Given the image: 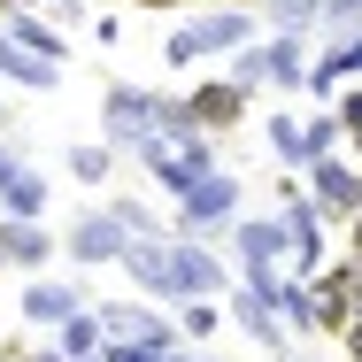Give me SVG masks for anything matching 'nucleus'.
I'll return each instance as SVG.
<instances>
[{"label": "nucleus", "instance_id": "obj_29", "mask_svg": "<svg viewBox=\"0 0 362 362\" xmlns=\"http://www.w3.org/2000/svg\"><path fill=\"white\" fill-rule=\"evenodd\" d=\"M16 170H23V154H16V146H0V185H8Z\"/></svg>", "mask_w": 362, "mask_h": 362}, {"label": "nucleus", "instance_id": "obj_7", "mask_svg": "<svg viewBox=\"0 0 362 362\" xmlns=\"http://www.w3.org/2000/svg\"><path fill=\"white\" fill-rule=\"evenodd\" d=\"M170 293H177V300L223 293V262L209 255V247H193V239H170Z\"/></svg>", "mask_w": 362, "mask_h": 362}, {"label": "nucleus", "instance_id": "obj_6", "mask_svg": "<svg viewBox=\"0 0 362 362\" xmlns=\"http://www.w3.org/2000/svg\"><path fill=\"white\" fill-rule=\"evenodd\" d=\"M231 216H239V177H223V170L193 177V185L177 193V223H185V231H209V223H231Z\"/></svg>", "mask_w": 362, "mask_h": 362}, {"label": "nucleus", "instance_id": "obj_16", "mask_svg": "<svg viewBox=\"0 0 362 362\" xmlns=\"http://www.w3.org/2000/svg\"><path fill=\"white\" fill-rule=\"evenodd\" d=\"M347 77H362V39H339V47L308 70V85H316V100H339V93H347Z\"/></svg>", "mask_w": 362, "mask_h": 362}, {"label": "nucleus", "instance_id": "obj_32", "mask_svg": "<svg viewBox=\"0 0 362 362\" xmlns=\"http://www.w3.org/2000/svg\"><path fill=\"white\" fill-rule=\"evenodd\" d=\"M146 8H177V0H146Z\"/></svg>", "mask_w": 362, "mask_h": 362}, {"label": "nucleus", "instance_id": "obj_5", "mask_svg": "<svg viewBox=\"0 0 362 362\" xmlns=\"http://www.w3.org/2000/svg\"><path fill=\"white\" fill-rule=\"evenodd\" d=\"M154 116H162V100L139 93V85H108V100H100V132H108V146H139L146 132H154Z\"/></svg>", "mask_w": 362, "mask_h": 362}, {"label": "nucleus", "instance_id": "obj_9", "mask_svg": "<svg viewBox=\"0 0 362 362\" xmlns=\"http://www.w3.org/2000/svg\"><path fill=\"white\" fill-rule=\"evenodd\" d=\"M0 262H8V270H31V278H39V270L54 262V239H47V231H39L31 216H0Z\"/></svg>", "mask_w": 362, "mask_h": 362}, {"label": "nucleus", "instance_id": "obj_22", "mask_svg": "<svg viewBox=\"0 0 362 362\" xmlns=\"http://www.w3.org/2000/svg\"><path fill=\"white\" fill-rule=\"evenodd\" d=\"M324 8H332V0H262V16H270L278 31H308V23H324Z\"/></svg>", "mask_w": 362, "mask_h": 362}, {"label": "nucleus", "instance_id": "obj_19", "mask_svg": "<svg viewBox=\"0 0 362 362\" xmlns=\"http://www.w3.org/2000/svg\"><path fill=\"white\" fill-rule=\"evenodd\" d=\"M54 332H62V355H70V362H85V355H100V347H108V332H100V308H93V300L77 308L70 324H54Z\"/></svg>", "mask_w": 362, "mask_h": 362}, {"label": "nucleus", "instance_id": "obj_1", "mask_svg": "<svg viewBox=\"0 0 362 362\" xmlns=\"http://www.w3.org/2000/svg\"><path fill=\"white\" fill-rule=\"evenodd\" d=\"M139 162L170 185V201L193 185V177H209L216 170V146H209V132L185 116V100H162V116H154V132L139 139Z\"/></svg>", "mask_w": 362, "mask_h": 362}, {"label": "nucleus", "instance_id": "obj_20", "mask_svg": "<svg viewBox=\"0 0 362 362\" xmlns=\"http://www.w3.org/2000/svg\"><path fill=\"white\" fill-rule=\"evenodd\" d=\"M270 308H278V324H286V332H316V293L300 286V278H278Z\"/></svg>", "mask_w": 362, "mask_h": 362}, {"label": "nucleus", "instance_id": "obj_15", "mask_svg": "<svg viewBox=\"0 0 362 362\" xmlns=\"http://www.w3.org/2000/svg\"><path fill=\"white\" fill-rule=\"evenodd\" d=\"M77 308H85V293H77V286H54V278H31V286H23V316H31V324H47V332H54V324H70Z\"/></svg>", "mask_w": 362, "mask_h": 362}, {"label": "nucleus", "instance_id": "obj_13", "mask_svg": "<svg viewBox=\"0 0 362 362\" xmlns=\"http://www.w3.org/2000/svg\"><path fill=\"white\" fill-rule=\"evenodd\" d=\"M0 77L23 85V93H54V85H62V62H47V54H31V47H16V39L0 31Z\"/></svg>", "mask_w": 362, "mask_h": 362}, {"label": "nucleus", "instance_id": "obj_25", "mask_svg": "<svg viewBox=\"0 0 362 362\" xmlns=\"http://www.w3.org/2000/svg\"><path fill=\"white\" fill-rule=\"evenodd\" d=\"M209 332H216V308L209 300H185L177 308V339H209Z\"/></svg>", "mask_w": 362, "mask_h": 362}, {"label": "nucleus", "instance_id": "obj_10", "mask_svg": "<svg viewBox=\"0 0 362 362\" xmlns=\"http://www.w3.org/2000/svg\"><path fill=\"white\" fill-rule=\"evenodd\" d=\"M185 116H193L201 132H223V124H239V116H247V93H239L231 77H209V85H193Z\"/></svg>", "mask_w": 362, "mask_h": 362}, {"label": "nucleus", "instance_id": "obj_26", "mask_svg": "<svg viewBox=\"0 0 362 362\" xmlns=\"http://www.w3.org/2000/svg\"><path fill=\"white\" fill-rule=\"evenodd\" d=\"M324 23H332L339 39H362V0H332V8H324Z\"/></svg>", "mask_w": 362, "mask_h": 362}, {"label": "nucleus", "instance_id": "obj_35", "mask_svg": "<svg viewBox=\"0 0 362 362\" xmlns=\"http://www.w3.org/2000/svg\"><path fill=\"white\" fill-rule=\"evenodd\" d=\"M355 209H362V177H355Z\"/></svg>", "mask_w": 362, "mask_h": 362}, {"label": "nucleus", "instance_id": "obj_30", "mask_svg": "<svg viewBox=\"0 0 362 362\" xmlns=\"http://www.w3.org/2000/svg\"><path fill=\"white\" fill-rule=\"evenodd\" d=\"M347 355L362 362V316H355V324H347Z\"/></svg>", "mask_w": 362, "mask_h": 362}, {"label": "nucleus", "instance_id": "obj_17", "mask_svg": "<svg viewBox=\"0 0 362 362\" xmlns=\"http://www.w3.org/2000/svg\"><path fill=\"white\" fill-rule=\"evenodd\" d=\"M0 31H8V39H16V47H31V54H47V62H62V54H70V39H62V31H54V23H39V16H31V8H16V16H8V23H0Z\"/></svg>", "mask_w": 362, "mask_h": 362}, {"label": "nucleus", "instance_id": "obj_4", "mask_svg": "<svg viewBox=\"0 0 362 362\" xmlns=\"http://www.w3.org/2000/svg\"><path fill=\"white\" fill-rule=\"evenodd\" d=\"M286 262L293 270H300V278H316V270H324V209H316V201H308V193H300V185H286Z\"/></svg>", "mask_w": 362, "mask_h": 362}, {"label": "nucleus", "instance_id": "obj_31", "mask_svg": "<svg viewBox=\"0 0 362 362\" xmlns=\"http://www.w3.org/2000/svg\"><path fill=\"white\" fill-rule=\"evenodd\" d=\"M355 262H362V209H355Z\"/></svg>", "mask_w": 362, "mask_h": 362}, {"label": "nucleus", "instance_id": "obj_33", "mask_svg": "<svg viewBox=\"0 0 362 362\" xmlns=\"http://www.w3.org/2000/svg\"><path fill=\"white\" fill-rule=\"evenodd\" d=\"M347 139H355V154H362V132H347Z\"/></svg>", "mask_w": 362, "mask_h": 362}, {"label": "nucleus", "instance_id": "obj_27", "mask_svg": "<svg viewBox=\"0 0 362 362\" xmlns=\"http://www.w3.org/2000/svg\"><path fill=\"white\" fill-rule=\"evenodd\" d=\"M154 362H216V355H201V347H185V339H177V347H162Z\"/></svg>", "mask_w": 362, "mask_h": 362}, {"label": "nucleus", "instance_id": "obj_28", "mask_svg": "<svg viewBox=\"0 0 362 362\" xmlns=\"http://www.w3.org/2000/svg\"><path fill=\"white\" fill-rule=\"evenodd\" d=\"M100 362H154V355H146V347H124V339H108V355H100Z\"/></svg>", "mask_w": 362, "mask_h": 362}, {"label": "nucleus", "instance_id": "obj_21", "mask_svg": "<svg viewBox=\"0 0 362 362\" xmlns=\"http://www.w3.org/2000/svg\"><path fill=\"white\" fill-rule=\"evenodd\" d=\"M270 146H278V162L308 170V116H270Z\"/></svg>", "mask_w": 362, "mask_h": 362}, {"label": "nucleus", "instance_id": "obj_23", "mask_svg": "<svg viewBox=\"0 0 362 362\" xmlns=\"http://www.w3.org/2000/svg\"><path fill=\"white\" fill-rule=\"evenodd\" d=\"M108 170H116V146H108V139H100V146H70V177H77V185H100Z\"/></svg>", "mask_w": 362, "mask_h": 362}, {"label": "nucleus", "instance_id": "obj_3", "mask_svg": "<svg viewBox=\"0 0 362 362\" xmlns=\"http://www.w3.org/2000/svg\"><path fill=\"white\" fill-rule=\"evenodd\" d=\"M231 247H239V278H286V223L278 216H247L231 223Z\"/></svg>", "mask_w": 362, "mask_h": 362}, {"label": "nucleus", "instance_id": "obj_11", "mask_svg": "<svg viewBox=\"0 0 362 362\" xmlns=\"http://www.w3.org/2000/svg\"><path fill=\"white\" fill-rule=\"evenodd\" d=\"M355 162H339V154H316V162H308V185H300V193H308V201H316V209H355Z\"/></svg>", "mask_w": 362, "mask_h": 362}, {"label": "nucleus", "instance_id": "obj_12", "mask_svg": "<svg viewBox=\"0 0 362 362\" xmlns=\"http://www.w3.org/2000/svg\"><path fill=\"white\" fill-rule=\"evenodd\" d=\"M255 62H262V85H278V93L308 85V54H300V31H278V39H262V47H255Z\"/></svg>", "mask_w": 362, "mask_h": 362}, {"label": "nucleus", "instance_id": "obj_14", "mask_svg": "<svg viewBox=\"0 0 362 362\" xmlns=\"http://www.w3.org/2000/svg\"><path fill=\"white\" fill-rule=\"evenodd\" d=\"M124 270H132V286H146V293H170V231H154V239H132L124 255H116ZM177 300V293H170Z\"/></svg>", "mask_w": 362, "mask_h": 362}, {"label": "nucleus", "instance_id": "obj_36", "mask_svg": "<svg viewBox=\"0 0 362 362\" xmlns=\"http://www.w3.org/2000/svg\"><path fill=\"white\" fill-rule=\"evenodd\" d=\"M355 316H362V308H355Z\"/></svg>", "mask_w": 362, "mask_h": 362}, {"label": "nucleus", "instance_id": "obj_34", "mask_svg": "<svg viewBox=\"0 0 362 362\" xmlns=\"http://www.w3.org/2000/svg\"><path fill=\"white\" fill-rule=\"evenodd\" d=\"M0 362H31V355H0Z\"/></svg>", "mask_w": 362, "mask_h": 362}, {"label": "nucleus", "instance_id": "obj_18", "mask_svg": "<svg viewBox=\"0 0 362 362\" xmlns=\"http://www.w3.org/2000/svg\"><path fill=\"white\" fill-rule=\"evenodd\" d=\"M39 209H47V177L23 162V170L0 185V216H31V223H39Z\"/></svg>", "mask_w": 362, "mask_h": 362}, {"label": "nucleus", "instance_id": "obj_2", "mask_svg": "<svg viewBox=\"0 0 362 362\" xmlns=\"http://www.w3.org/2000/svg\"><path fill=\"white\" fill-rule=\"evenodd\" d=\"M247 31H255V16H247V8H209V16L177 23V31L162 39V62H170V70H193V62H209V54L247 47Z\"/></svg>", "mask_w": 362, "mask_h": 362}, {"label": "nucleus", "instance_id": "obj_8", "mask_svg": "<svg viewBox=\"0 0 362 362\" xmlns=\"http://www.w3.org/2000/svg\"><path fill=\"white\" fill-rule=\"evenodd\" d=\"M124 247H132V231L108 216V209H100V216H77V223H70V262H77V270H100V262H116Z\"/></svg>", "mask_w": 362, "mask_h": 362}, {"label": "nucleus", "instance_id": "obj_24", "mask_svg": "<svg viewBox=\"0 0 362 362\" xmlns=\"http://www.w3.org/2000/svg\"><path fill=\"white\" fill-rule=\"evenodd\" d=\"M339 139H347L339 116H308V162H316V154H339Z\"/></svg>", "mask_w": 362, "mask_h": 362}]
</instances>
